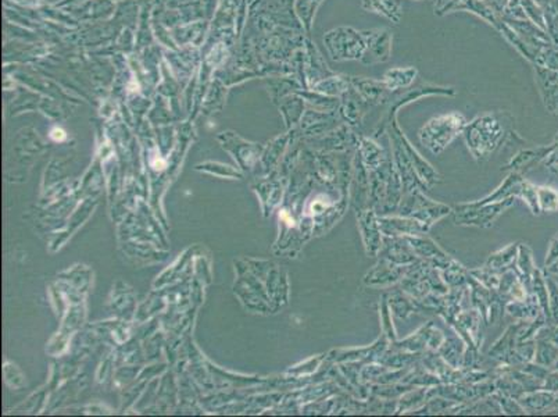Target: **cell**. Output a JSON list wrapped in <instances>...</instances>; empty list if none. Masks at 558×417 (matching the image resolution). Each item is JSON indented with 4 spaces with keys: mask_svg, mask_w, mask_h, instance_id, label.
I'll use <instances>...</instances> for the list:
<instances>
[{
    "mask_svg": "<svg viewBox=\"0 0 558 417\" xmlns=\"http://www.w3.org/2000/svg\"><path fill=\"white\" fill-rule=\"evenodd\" d=\"M538 201L540 211L554 213L558 210V192L550 187H538Z\"/></svg>",
    "mask_w": 558,
    "mask_h": 417,
    "instance_id": "cell-14",
    "label": "cell"
},
{
    "mask_svg": "<svg viewBox=\"0 0 558 417\" xmlns=\"http://www.w3.org/2000/svg\"><path fill=\"white\" fill-rule=\"evenodd\" d=\"M407 270L408 266H399L387 260H383L382 263L376 265L371 272L367 273V276L364 277V282L367 285H382V286L390 285L404 277Z\"/></svg>",
    "mask_w": 558,
    "mask_h": 417,
    "instance_id": "cell-7",
    "label": "cell"
},
{
    "mask_svg": "<svg viewBox=\"0 0 558 417\" xmlns=\"http://www.w3.org/2000/svg\"><path fill=\"white\" fill-rule=\"evenodd\" d=\"M517 267L521 276V281L525 286V279H526V288H532V276L535 272V263L532 258V251L526 245H519L518 248V255H517Z\"/></svg>",
    "mask_w": 558,
    "mask_h": 417,
    "instance_id": "cell-11",
    "label": "cell"
},
{
    "mask_svg": "<svg viewBox=\"0 0 558 417\" xmlns=\"http://www.w3.org/2000/svg\"><path fill=\"white\" fill-rule=\"evenodd\" d=\"M514 204V197L507 198L504 201H498L493 204L477 206V208H464L457 205L454 221L460 225H477V227H491L497 217Z\"/></svg>",
    "mask_w": 558,
    "mask_h": 417,
    "instance_id": "cell-3",
    "label": "cell"
},
{
    "mask_svg": "<svg viewBox=\"0 0 558 417\" xmlns=\"http://www.w3.org/2000/svg\"><path fill=\"white\" fill-rule=\"evenodd\" d=\"M547 289H549V313L550 320L558 326V282L557 279L546 277Z\"/></svg>",
    "mask_w": 558,
    "mask_h": 417,
    "instance_id": "cell-15",
    "label": "cell"
},
{
    "mask_svg": "<svg viewBox=\"0 0 558 417\" xmlns=\"http://www.w3.org/2000/svg\"><path fill=\"white\" fill-rule=\"evenodd\" d=\"M363 181H367V178H359V184H361ZM359 188H360V191H361V192H367V190L361 188V185H359Z\"/></svg>",
    "mask_w": 558,
    "mask_h": 417,
    "instance_id": "cell-21",
    "label": "cell"
},
{
    "mask_svg": "<svg viewBox=\"0 0 558 417\" xmlns=\"http://www.w3.org/2000/svg\"><path fill=\"white\" fill-rule=\"evenodd\" d=\"M519 404L524 411L529 412H546L558 406V397L553 391H547L540 388V391H533L525 394L519 398Z\"/></svg>",
    "mask_w": 558,
    "mask_h": 417,
    "instance_id": "cell-8",
    "label": "cell"
},
{
    "mask_svg": "<svg viewBox=\"0 0 558 417\" xmlns=\"http://www.w3.org/2000/svg\"><path fill=\"white\" fill-rule=\"evenodd\" d=\"M379 255L383 258V260H387L399 266L414 265V262L417 260L416 259L417 255L411 249L408 241L406 238H397V237H392V239L389 238L385 244L382 242Z\"/></svg>",
    "mask_w": 558,
    "mask_h": 417,
    "instance_id": "cell-5",
    "label": "cell"
},
{
    "mask_svg": "<svg viewBox=\"0 0 558 417\" xmlns=\"http://www.w3.org/2000/svg\"><path fill=\"white\" fill-rule=\"evenodd\" d=\"M532 289H533V296L538 299L543 313L550 319L549 313V289H547V282L546 277L542 274L539 269H535L533 276H532Z\"/></svg>",
    "mask_w": 558,
    "mask_h": 417,
    "instance_id": "cell-12",
    "label": "cell"
},
{
    "mask_svg": "<svg viewBox=\"0 0 558 417\" xmlns=\"http://www.w3.org/2000/svg\"><path fill=\"white\" fill-rule=\"evenodd\" d=\"M51 137L55 139V140H62V139H65V133H64L62 130H60V128H55V130L52 131Z\"/></svg>",
    "mask_w": 558,
    "mask_h": 417,
    "instance_id": "cell-18",
    "label": "cell"
},
{
    "mask_svg": "<svg viewBox=\"0 0 558 417\" xmlns=\"http://www.w3.org/2000/svg\"><path fill=\"white\" fill-rule=\"evenodd\" d=\"M451 211V208L440 204L432 202L425 198L421 190L408 194L406 201L401 204V214L406 217L416 218L427 231L437 220L443 218Z\"/></svg>",
    "mask_w": 558,
    "mask_h": 417,
    "instance_id": "cell-2",
    "label": "cell"
},
{
    "mask_svg": "<svg viewBox=\"0 0 558 417\" xmlns=\"http://www.w3.org/2000/svg\"><path fill=\"white\" fill-rule=\"evenodd\" d=\"M359 225L367 253L371 256L378 255L382 248V231L379 228L378 217L375 216V213L372 210L361 211L359 216Z\"/></svg>",
    "mask_w": 558,
    "mask_h": 417,
    "instance_id": "cell-6",
    "label": "cell"
},
{
    "mask_svg": "<svg viewBox=\"0 0 558 417\" xmlns=\"http://www.w3.org/2000/svg\"><path fill=\"white\" fill-rule=\"evenodd\" d=\"M554 150H556V153L550 154L549 161H546V164H549V166H557L558 164V146L557 147L554 146Z\"/></svg>",
    "mask_w": 558,
    "mask_h": 417,
    "instance_id": "cell-19",
    "label": "cell"
},
{
    "mask_svg": "<svg viewBox=\"0 0 558 417\" xmlns=\"http://www.w3.org/2000/svg\"><path fill=\"white\" fill-rule=\"evenodd\" d=\"M558 260V234L553 238V241L550 242L549 246V252H547V258H546V267H550L553 263H556Z\"/></svg>",
    "mask_w": 558,
    "mask_h": 417,
    "instance_id": "cell-17",
    "label": "cell"
},
{
    "mask_svg": "<svg viewBox=\"0 0 558 417\" xmlns=\"http://www.w3.org/2000/svg\"><path fill=\"white\" fill-rule=\"evenodd\" d=\"M518 252H517V244L510 245L501 251H498L496 253L491 255L489 260L486 262V267L491 270H503V269H508L510 265L515 260Z\"/></svg>",
    "mask_w": 558,
    "mask_h": 417,
    "instance_id": "cell-13",
    "label": "cell"
},
{
    "mask_svg": "<svg viewBox=\"0 0 558 417\" xmlns=\"http://www.w3.org/2000/svg\"><path fill=\"white\" fill-rule=\"evenodd\" d=\"M380 315H382V320H383V323H382L383 334H385L390 341H394V340H396V333H394L393 326H392L390 309H389V306H387L386 302L382 303V312H380Z\"/></svg>",
    "mask_w": 558,
    "mask_h": 417,
    "instance_id": "cell-16",
    "label": "cell"
},
{
    "mask_svg": "<svg viewBox=\"0 0 558 417\" xmlns=\"http://www.w3.org/2000/svg\"><path fill=\"white\" fill-rule=\"evenodd\" d=\"M549 269V272L550 273H553V274H557L558 276V260L556 263H553L550 267H547Z\"/></svg>",
    "mask_w": 558,
    "mask_h": 417,
    "instance_id": "cell-20",
    "label": "cell"
},
{
    "mask_svg": "<svg viewBox=\"0 0 558 417\" xmlns=\"http://www.w3.org/2000/svg\"><path fill=\"white\" fill-rule=\"evenodd\" d=\"M379 228L387 237H416L423 235L427 230L411 217H379Z\"/></svg>",
    "mask_w": 558,
    "mask_h": 417,
    "instance_id": "cell-4",
    "label": "cell"
},
{
    "mask_svg": "<svg viewBox=\"0 0 558 417\" xmlns=\"http://www.w3.org/2000/svg\"><path fill=\"white\" fill-rule=\"evenodd\" d=\"M535 363L543 367H552L558 360V345L547 338H539L535 349Z\"/></svg>",
    "mask_w": 558,
    "mask_h": 417,
    "instance_id": "cell-10",
    "label": "cell"
},
{
    "mask_svg": "<svg viewBox=\"0 0 558 417\" xmlns=\"http://www.w3.org/2000/svg\"><path fill=\"white\" fill-rule=\"evenodd\" d=\"M464 119L460 114H450L434 119L427 127L423 128L420 137L423 143L434 153H440L461 131Z\"/></svg>",
    "mask_w": 558,
    "mask_h": 417,
    "instance_id": "cell-1",
    "label": "cell"
},
{
    "mask_svg": "<svg viewBox=\"0 0 558 417\" xmlns=\"http://www.w3.org/2000/svg\"><path fill=\"white\" fill-rule=\"evenodd\" d=\"M553 149H554V146H550V147H539V149H536V150H524V152H521L519 154H517V157L512 159V161H511L507 167L512 168V170H514L512 173L521 174V173L529 170L531 166H532L535 161H538V160H540V159H543V157H547V154H549L550 152H553Z\"/></svg>",
    "mask_w": 558,
    "mask_h": 417,
    "instance_id": "cell-9",
    "label": "cell"
}]
</instances>
